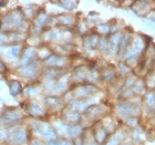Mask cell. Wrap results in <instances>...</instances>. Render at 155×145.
<instances>
[{
    "mask_svg": "<svg viewBox=\"0 0 155 145\" xmlns=\"http://www.w3.org/2000/svg\"><path fill=\"white\" fill-rule=\"evenodd\" d=\"M85 21L87 22V25H89V27H90L91 29L93 30L94 27L97 26L99 22H101L100 13L95 12V11H91V12H89V15L85 17Z\"/></svg>",
    "mask_w": 155,
    "mask_h": 145,
    "instance_id": "34",
    "label": "cell"
},
{
    "mask_svg": "<svg viewBox=\"0 0 155 145\" xmlns=\"http://www.w3.org/2000/svg\"><path fill=\"white\" fill-rule=\"evenodd\" d=\"M8 139H7V145H28L30 140L32 139L31 133L27 123L18 124V125L8 127Z\"/></svg>",
    "mask_w": 155,
    "mask_h": 145,
    "instance_id": "9",
    "label": "cell"
},
{
    "mask_svg": "<svg viewBox=\"0 0 155 145\" xmlns=\"http://www.w3.org/2000/svg\"><path fill=\"white\" fill-rule=\"evenodd\" d=\"M153 42V38L150 37L149 35H144V33L134 32V36L131 43H130L129 48L126 49L125 53L123 55L121 61H124L125 63L131 67V68H135L140 60L143 58V55L145 53L146 48L149 47Z\"/></svg>",
    "mask_w": 155,
    "mask_h": 145,
    "instance_id": "1",
    "label": "cell"
},
{
    "mask_svg": "<svg viewBox=\"0 0 155 145\" xmlns=\"http://www.w3.org/2000/svg\"><path fill=\"white\" fill-rule=\"evenodd\" d=\"M101 102L100 97H87V99H82V100H73L70 103L67 104V107H70L71 110L75 111V112L80 113V114H84V112L87 111L91 105H93L95 103Z\"/></svg>",
    "mask_w": 155,
    "mask_h": 145,
    "instance_id": "20",
    "label": "cell"
},
{
    "mask_svg": "<svg viewBox=\"0 0 155 145\" xmlns=\"http://www.w3.org/2000/svg\"><path fill=\"white\" fill-rule=\"evenodd\" d=\"M43 63L41 61H37L30 63V64L19 67L15 69V74L17 77H20L21 80L26 81L28 83H33V82H39L41 79V74L43 71Z\"/></svg>",
    "mask_w": 155,
    "mask_h": 145,
    "instance_id": "7",
    "label": "cell"
},
{
    "mask_svg": "<svg viewBox=\"0 0 155 145\" xmlns=\"http://www.w3.org/2000/svg\"><path fill=\"white\" fill-rule=\"evenodd\" d=\"M60 119L63 120L67 124L69 125H74V124H81L82 120H83V114L75 112L73 110H71L70 107H65L62 110V112L59 114Z\"/></svg>",
    "mask_w": 155,
    "mask_h": 145,
    "instance_id": "24",
    "label": "cell"
},
{
    "mask_svg": "<svg viewBox=\"0 0 155 145\" xmlns=\"http://www.w3.org/2000/svg\"><path fill=\"white\" fill-rule=\"evenodd\" d=\"M155 9L154 1H149V0H135L131 7V11L135 15L137 18L143 19L146 18L150 13Z\"/></svg>",
    "mask_w": 155,
    "mask_h": 145,
    "instance_id": "13",
    "label": "cell"
},
{
    "mask_svg": "<svg viewBox=\"0 0 155 145\" xmlns=\"http://www.w3.org/2000/svg\"><path fill=\"white\" fill-rule=\"evenodd\" d=\"M9 71V68H8V64L3 61L2 59L0 58V75L1 74H6L7 72Z\"/></svg>",
    "mask_w": 155,
    "mask_h": 145,
    "instance_id": "38",
    "label": "cell"
},
{
    "mask_svg": "<svg viewBox=\"0 0 155 145\" xmlns=\"http://www.w3.org/2000/svg\"><path fill=\"white\" fill-rule=\"evenodd\" d=\"M53 54V51H52V48L51 45H48V44H45V43H42L41 45H39L38 48H37V57H38V60L39 61H45L49 57H51Z\"/></svg>",
    "mask_w": 155,
    "mask_h": 145,
    "instance_id": "31",
    "label": "cell"
},
{
    "mask_svg": "<svg viewBox=\"0 0 155 145\" xmlns=\"http://www.w3.org/2000/svg\"><path fill=\"white\" fill-rule=\"evenodd\" d=\"M25 44H17V45H6L0 47V58L6 62L7 64H11L18 61L20 58V54L23 50Z\"/></svg>",
    "mask_w": 155,
    "mask_h": 145,
    "instance_id": "12",
    "label": "cell"
},
{
    "mask_svg": "<svg viewBox=\"0 0 155 145\" xmlns=\"http://www.w3.org/2000/svg\"><path fill=\"white\" fill-rule=\"evenodd\" d=\"M42 104L45 105L50 116L59 115L62 112V110L67 107V103L64 102L63 97L58 95H43Z\"/></svg>",
    "mask_w": 155,
    "mask_h": 145,
    "instance_id": "11",
    "label": "cell"
},
{
    "mask_svg": "<svg viewBox=\"0 0 155 145\" xmlns=\"http://www.w3.org/2000/svg\"><path fill=\"white\" fill-rule=\"evenodd\" d=\"M127 139H129V129L121 125L113 134H111L104 145H121Z\"/></svg>",
    "mask_w": 155,
    "mask_h": 145,
    "instance_id": "26",
    "label": "cell"
},
{
    "mask_svg": "<svg viewBox=\"0 0 155 145\" xmlns=\"http://www.w3.org/2000/svg\"><path fill=\"white\" fill-rule=\"evenodd\" d=\"M55 26L63 28V29H74L79 21V17L75 13L70 12H59L54 16Z\"/></svg>",
    "mask_w": 155,
    "mask_h": 145,
    "instance_id": "15",
    "label": "cell"
},
{
    "mask_svg": "<svg viewBox=\"0 0 155 145\" xmlns=\"http://www.w3.org/2000/svg\"><path fill=\"white\" fill-rule=\"evenodd\" d=\"M121 145H134V144H133V143L131 142L129 139H127V140H125V141H124V142H123Z\"/></svg>",
    "mask_w": 155,
    "mask_h": 145,
    "instance_id": "42",
    "label": "cell"
},
{
    "mask_svg": "<svg viewBox=\"0 0 155 145\" xmlns=\"http://www.w3.org/2000/svg\"><path fill=\"white\" fill-rule=\"evenodd\" d=\"M50 3L57 6L59 9L63 10V12L73 13V11L77 10L80 2L79 1H74V0H62V1H51Z\"/></svg>",
    "mask_w": 155,
    "mask_h": 145,
    "instance_id": "27",
    "label": "cell"
},
{
    "mask_svg": "<svg viewBox=\"0 0 155 145\" xmlns=\"http://www.w3.org/2000/svg\"><path fill=\"white\" fill-rule=\"evenodd\" d=\"M94 32H97L100 37H109L111 35V23L109 21H101L94 27Z\"/></svg>",
    "mask_w": 155,
    "mask_h": 145,
    "instance_id": "32",
    "label": "cell"
},
{
    "mask_svg": "<svg viewBox=\"0 0 155 145\" xmlns=\"http://www.w3.org/2000/svg\"><path fill=\"white\" fill-rule=\"evenodd\" d=\"M114 65H115V69L116 71H117L119 77H122V79H125L126 77H129L130 74L133 73V68H131L124 61H116L114 63Z\"/></svg>",
    "mask_w": 155,
    "mask_h": 145,
    "instance_id": "30",
    "label": "cell"
},
{
    "mask_svg": "<svg viewBox=\"0 0 155 145\" xmlns=\"http://www.w3.org/2000/svg\"><path fill=\"white\" fill-rule=\"evenodd\" d=\"M129 140L134 145H146L147 129L143 124H141L140 126L129 130Z\"/></svg>",
    "mask_w": 155,
    "mask_h": 145,
    "instance_id": "21",
    "label": "cell"
},
{
    "mask_svg": "<svg viewBox=\"0 0 155 145\" xmlns=\"http://www.w3.org/2000/svg\"><path fill=\"white\" fill-rule=\"evenodd\" d=\"M107 48H109L107 37H101L99 44H97V53L102 57H105L107 53Z\"/></svg>",
    "mask_w": 155,
    "mask_h": 145,
    "instance_id": "35",
    "label": "cell"
},
{
    "mask_svg": "<svg viewBox=\"0 0 155 145\" xmlns=\"http://www.w3.org/2000/svg\"><path fill=\"white\" fill-rule=\"evenodd\" d=\"M146 19L149 20L150 22H152V23H153V25H155V9H154V10H153L152 12L150 13L149 16L146 17Z\"/></svg>",
    "mask_w": 155,
    "mask_h": 145,
    "instance_id": "41",
    "label": "cell"
},
{
    "mask_svg": "<svg viewBox=\"0 0 155 145\" xmlns=\"http://www.w3.org/2000/svg\"><path fill=\"white\" fill-rule=\"evenodd\" d=\"M27 125L29 127L31 136L41 140L42 142H45V144L59 140V136L55 132V130L53 129L52 124L48 120L30 119L29 123Z\"/></svg>",
    "mask_w": 155,
    "mask_h": 145,
    "instance_id": "4",
    "label": "cell"
},
{
    "mask_svg": "<svg viewBox=\"0 0 155 145\" xmlns=\"http://www.w3.org/2000/svg\"><path fill=\"white\" fill-rule=\"evenodd\" d=\"M119 74L115 69L114 63H107L104 68L100 69V85H105L110 87L119 79Z\"/></svg>",
    "mask_w": 155,
    "mask_h": 145,
    "instance_id": "14",
    "label": "cell"
},
{
    "mask_svg": "<svg viewBox=\"0 0 155 145\" xmlns=\"http://www.w3.org/2000/svg\"><path fill=\"white\" fill-rule=\"evenodd\" d=\"M27 115L21 107H6L2 110L0 117V125L5 127L22 124L26 122Z\"/></svg>",
    "mask_w": 155,
    "mask_h": 145,
    "instance_id": "8",
    "label": "cell"
},
{
    "mask_svg": "<svg viewBox=\"0 0 155 145\" xmlns=\"http://www.w3.org/2000/svg\"><path fill=\"white\" fill-rule=\"evenodd\" d=\"M31 22L26 20L21 7L10 9L0 17V31L2 32H22L29 35Z\"/></svg>",
    "mask_w": 155,
    "mask_h": 145,
    "instance_id": "2",
    "label": "cell"
},
{
    "mask_svg": "<svg viewBox=\"0 0 155 145\" xmlns=\"http://www.w3.org/2000/svg\"><path fill=\"white\" fill-rule=\"evenodd\" d=\"M154 141H155V137H154Z\"/></svg>",
    "mask_w": 155,
    "mask_h": 145,
    "instance_id": "47",
    "label": "cell"
},
{
    "mask_svg": "<svg viewBox=\"0 0 155 145\" xmlns=\"http://www.w3.org/2000/svg\"><path fill=\"white\" fill-rule=\"evenodd\" d=\"M37 60H38V57H37L36 47H32V45H29V44H25L22 52H21V54H20V58L18 59V61L16 62L15 67H16V68L23 67V65L30 64V63H32V62L37 61Z\"/></svg>",
    "mask_w": 155,
    "mask_h": 145,
    "instance_id": "18",
    "label": "cell"
},
{
    "mask_svg": "<svg viewBox=\"0 0 155 145\" xmlns=\"http://www.w3.org/2000/svg\"><path fill=\"white\" fill-rule=\"evenodd\" d=\"M45 68H57V69H70L71 68V58L60 54H53L49 57L45 61L42 62Z\"/></svg>",
    "mask_w": 155,
    "mask_h": 145,
    "instance_id": "17",
    "label": "cell"
},
{
    "mask_svg": "<svg viewBox=\"0 0 155 145\" xmlns=\"http://www.w3.org/2000/svg\"><path fill=\"white\" fill-rule=\"evenodd\" d=\"M102 92V87L100 85L92 83H82V84H72L70 90L63 95V100L67 104L73 100H82L87 97H97V94Z\"/></svg>",
    "mask_w": 155,
    "mask_h": 145,
    "instance_id": "5",
    "label": "cell"
},
{
    "mask_svg": "<svg viewBox=\"0 0 155 145\" xmlns=\"http://www.w3.org/2000/svg\"><path fill=\"white\" fill-rule=\"evenodd\" d=\"M112 113V105L107 103H103V102H99L93 105H91L89 109L84 112L83 114V120H82V125L85 127V123L87 124V129L91 127L94 123L99 122L101 120L105 117L107 115Z\"/></svg>",
    "mask_w": 155,
    "mask_h": 145,
    "instance_id": "6",
    "label": "cell"
},
{
    "mask_svg": "<svg viewBox=\"0 0 155 145\" xmlns=\"http://www.w3.org/2000/svg\"><path fill=\"white\" fill-rule=\"evenodd\" d=\"M47 145H59L58 141H54V142H51V143H47Z\"/></svg>",
    "mask_w": 155,
    "mask_h": 145,
    "instance_id": "44",
    "label": "cell"
},
{
    "mask_svg": "<svg viewBox=\"0 0 155 145\" xmlns=\"http://www.w3.org/2000/svg\"><path fill=\"white\" fill-rule=\"evenodd\" d=\"M101 37L97 35V32H94L93 30L89 32L87 36H84L81 38V47L85 53H95L97 52V44L100 41Z\"/></svg>",
    "mask_w": 155,
    "mask_h": 145,
    "instance_id": "16",
    "label": "cell"
},
{
    "mask_svg": "<svg viewBox=\"0 0 155 145\" xmlns=\"http://www.w3.org/2000/svg\"><path fill=\"white\" fill-rule=\"evenodd\" d=\"M90 130H91V133H92V136H93V140L100 145L105 144V142H107V139H109L111 135L110 133L104 129L100 121L97 123H94L93 125L90 127Z\"/></svg>",
    "mask_w": 155,
    "mask_h": 145,
    "instance_id": "23",
    "label": "cell"
},
{
    "mask_svg": "<svg viewBox=\"0 0 155 145\" xmlns=\"http://www.w3.org/2000/svg\"><path fill=\"white\" fill-rule=\"evenodd\" d=\"M131 90H132V92L134 93V95H135L136 97H142L143 95H144V93L147 91V87H146L144 79H141V77H140L139 80L134 83V85L131 87Z\"/></svg>",
    "mask_w": 155,
    "mask_h": 145,
    "instance_id": "33",
    "label": "cell"
},
{
    "mask_svg": "<svg viewBox=\"0 0 155 145\" xmlns=\"http://www.w3.org/2000/svg\"><path fill=\"white\" fill-rule=\"evenodd\" d=\"M8 3V1H0V9H2V7H6Z\"/></svg>",
    "mask_w": 155,
    "mask_h": 145,
    "instance_id": "43",
    "label": "cell"
},
{
    "mask_svg": "<svg viewBox=\"0 0 155 145\" xmlns=\"http://www.w3.org/2000/svg\"><path fill=\"white\" fill-rule=\"evenodd\" d=\"M124 32H125V30L121 31V32L110 35V36L107 37L109 48H107V53L105 55L107 59H114V60H116V55H117V51H119L121 41H122L123 37H124Z\"/></svg>",
    "mask_w": 155,
    "mask_h": 145,
    "instance_id": "19",
    "label": "cell"
},
{
    "mask_svg": "<svg viewBox=\"0 0 155 145\" xmlns=\"http://www.w3.org/2000/svg\"><path fill=\"white\" fill-rule=\"evenodd\" d=\"M144 81H145L147 90H155V70L149 72L147 75L144 77Z\"/></svg>",
    "mask_w": 155,
    "mask_h": 145,
    "instance_id": "36",
    "label": "cell"
},
{
    "mask_svg": "<svg viewBox=\"0 0 155 145\" xmlns=\"http://www.w3.org/2000/svg\"><path fill=\"white\" fill-rule=\"evenodd\" d=\"M8 131H9L8 127L0 125V145L6 144L7 139H8Z\"/></svg>",
    "mask_w": 155,
    "mask_h": 145,
    "instance_id": "37",
    "label": "cell"
},
{
    "mask_svg": "<svg viewBox=\"0 0 155 145\" xmlns=\"http://www.w3.org/2000/svg\"><path fill=\"white\" fill-rule=\"evenodd\" d=\"M1 113H2V110H0V117H1Z\"/></svg>",
    "mask_w": 155,
    "mask_h": 145,
    "instance_id": "45",
    "label": "cell"
},
{
    "mask_svg": "<svg viewBox=\"0 0 155 145\" xmlns=\"http://www.w3.org/2000/svg\"><path fill=\"white\" fill-rule=\"evenodd\" d=\"M43 97V87H42L41 82H33V83H28L23 87L22 97L25 100H37L39 97Z\"/></svg>",
    "mask_w": 155,
    "mask_h": 145,
    "instance_id": "22",
    "label": "cell"
},
{
    "mask_svg": "<svg viewBox=\"0 0 155 145\" xmlns=\"http://www.w3.org/2000/svg\"><path fill=\"white\" fill-rule=\"evenodd\" d=\"M1 145H7V144H1Z\"/></svg>",
    "mask_w": 155,
    "mask_h": 145,
    "instance_id": "46",
    "label": "cell"
},
{
    "mask_svg": "<svg viewBox=\"0 0 155 145\" xmlns=\"http://www.w3.org/2000/svg\"><path fill=\"white\" fill-rule=\"evenodd\" d=\"M143 105L141 97L132 100H116L112 104V114L123 123L132 117H142Z\"/></svg>",
    "mask_w": 155,
    "mask_h": 145,
    "instance_id": "3",
    "label": "cell"
},
{
    "mask_svg": "<svg viewBox=\"0 0 155 145\" xmlns=\"http://www.w3.org/2000/svg\"><path fill=\"white\" fill-rule=\"evenodd\" d=\"M39 9H40V7L36 6V5H31V3L27 5V6L21 7V10H22L23 16H25L26 20H28L29 22H31V21L36 18Z\"/></svg>",
    "mask_w": 155,
    "mask_h": 145,
    "instance_id": "29",
    "label": "cell"
},
{
    "mask_svg": "<svg viewBox=\"0 0 155 145\" xmlns=\"http://www.w3.org/2000/svg\"><path fill=\"white\" fill-rule=\"evenodd\" d=\"M22 104L23 105H21V107L26 113L27 117L35 120H47L50 117L45 105L42 104V102H39L38 100L25 101Z\"/></svg>",
    "mask_w": 155,
    "mask_h": 145,
    "instance_id": "10",
    "label": "cell"
},
{
    "mask_svg": "<svg viewBox=\"0 0 155 145\" xmlns=\"http://www.w3.org/2000/svg\"><path fill=\"white\" fill-rule=\"evenodd\" d=\"M28 145H47L45 142H42L41 140L36 139V137H32L30 140V142L28 143Z\"/></svg>",
    "mask_w": 155,
    "mask_h": 145,
    "instance_id": "39",
    "label": "cell"
},
{
    "mask_svg": "<svg viewBox=\"0 0 155 145\" xmlns=\"http://www.w3.org/2000/svg\"><path fill=\"white\" fill-rule=\"evenodd\" d=\"M70 74H71L72 84L87 83V75H89V68H87V64L80 65V67L71 69Z\"/></svg>",
    "mask_w": 155,
    "mask_h": 145,
    "instance_id": "25",
    "label": "cell"
},
{
    "mask_svg": "<svg viewBox=\"0 0 155 145\" xmlns=\"http://www.w3.org/2000/svg\"><path fill=\"white\" fill-rule=\"evenodd\" d=\"M58 142H59V145H74V142H73V141H70V140L59 139Z\"/></svg>",
    "mask_w": 155,
    "mask_h": 145,
    "instance_id": "40",
    "label": "cell"
},
{
    "mask_svg": "<svg viewBox=\"0 0 155 145\" xmlns=\"http://www.w3.org/2000/svg\"><path fill=\"white\" fill-rule=\"evenodd\" d=\"M8 89H9V94L12 97H18L22 94L23 85L19 79H10L8 81Z\"/></svg>",
    "mask_w": 155,
    "mask_h": 145,
    "instance_id": "28",
    "label": "cell"
}]
</instances>
